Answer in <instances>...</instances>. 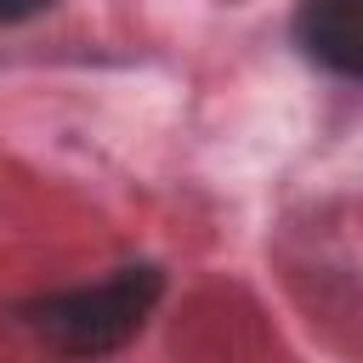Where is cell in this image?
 Masks as SVG:
<instances>
[{"instance_id": "6da1fadb", "label": "cell", "mask_w": 363, "mask_h": 363, "mask_svg": "<svg viewBox=\"0 0 363 363\" xmlns=\"http://www.w3.org/2000/svg\"><path fill=\"white\" fill-rule=\"evenodd\" d=\"M159 295H164V272L153 261H130V267H113L96 284L34 295V301L17 306V318L57 357H68V363H102V357L125 352L147 329Z\"/></svg>"}, {"instance_id": "7a4b0ae2", "label": "cell", "mask_w": 363, "mask_h": 363, "mask_svg": "<svg viewBox=\"0 0 363 363\" xmlns=\"http://www.w3.org/2000/svg\"><path fill=\"white\" fill-rule=\"evenodd\" d=\"M295 45L312 68L363 79V0H301L295 6Z\"/></svg>"}, {"instance_id": "3957f363", "label": "cell", "mask_w": 363, "mask_h": 363, "mask_svg": "<svg viewBox=\"0 0 363 363\" xmlns=\"http://www.w3.org/2000/svg\"><path fill=\"white\" fill-rule=\"evenodd\" d=\"M51 0H0V23H28V17H40Z\"/></svg>"}]
</instances>
